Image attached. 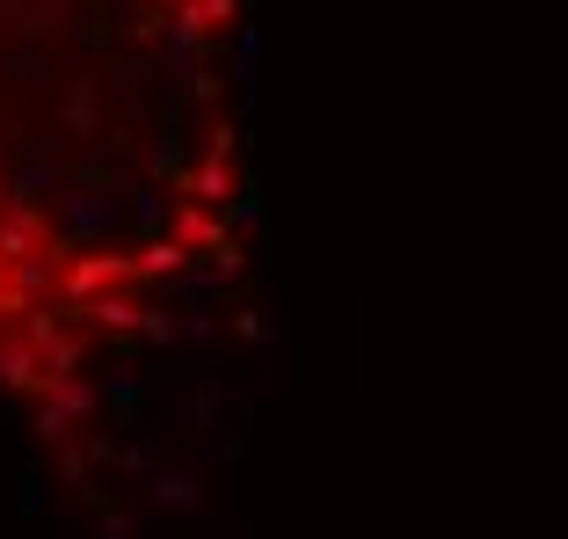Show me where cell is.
I'll use <instances>...</instances> for the list:
<instances>
[{"instance_id": "6da1fadb", "label": "cell", "mask_w": 568, "mask_h": 539, "mask_svg": "<svg viewBox=\"0 0 568 539\" xmlns=\"http://www.w3.org/2000/svg\"><path fill=\"white\" fill-rule=\"evenodd\" d=\"M255 263L241 0H0V401L132 467Z\"/></svg>"}]
</instances>
